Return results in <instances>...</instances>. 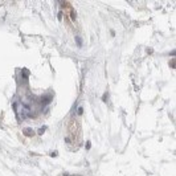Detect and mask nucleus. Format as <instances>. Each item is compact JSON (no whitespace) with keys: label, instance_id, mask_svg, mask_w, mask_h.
Wrapping results in <instances>:
<instances>
[{"label":"nucleus","instance_id":"1","mask_svg":"<svg viewBox=\"0 0 176 176\" xmlns=\"http://www.w3.org/2000/svg\"><path fill=\"white\" fill-rule=\"evenodd\" d=\"M52 98H53V97H52L50 94H45V95L43 97V99H41V102H43V105H48V103L52 101Z\"/></svg>","mask_w":176,"mask_h":176},{"label":"nucleus","instance_id":"3","mask_svg":"<svg viewBox=\"0 0 176 176\" xmlns=\"http://www.w3.org/2000/svg\"><path fill=\"white\" fill-rule=\"evenodd\" d=\"M45 131H46V126H43V127L40 128V130H37V134H39V135H43Z\"/></svg>","mask_w":176,"mask_h":176},{"label":"nucleus","instance_id":"7","mask_svg":"<svg viewBox=\"0 0 176 176\" xmlns=\"http://www.w3.org/2000/svg\"><path fill=\"white\" fill-rule=\"evenodd\" d=\"M86 150H90V142H86Z\"/></svg>","mask_w":176,"mask_h":176},{"label":"nucleus","instance_id":"9","mask_svg":"<svg viewBox=\"0 0 176 176\" xmlns=\"http://www.w3.org/2000/svg\"><path fill=\"white\" fill-rule=\"evenodd\" d=\"M82 111H84V110H82V107H78V114H80V115L82 114Z\"/></svg>","mask_w":176,"mask_h":176},{"label":"nucleus","instance_id":"8","mask_svg":"<svg viewBox=\"0 0 176 176\" xmlns=\"http://www.w3.org/2000/svg\"><path fill=\"white\" fill-rule=\"evenodd\" d=\"M72 17H73V20H76V12L72 11Z\"/></svg>","mask_w":176,"mask_h":176},{"label":"nucleus","instance_id":"10","mask_svg":"<svg viewBox=\"0 0 176 176\" xmlns=\"http://www.w3.org/2000/svg\"><path fill=\"white\" fill-rule=\"evenodd\" d=\"M61 17H62V12H60V13H58V20H61Z\"/></svg>","mask_w":176,"mask_h":176},{"label":"nucleus","instance_id":"6","mask_svg":"<svg viewBox=\"0 0 176 176\" xmlns=\"http://www.w3.org/2000/svg\"><path fill=\"white\" fill-rule=\"evenodd\" d=\"M169 66H171V68H175V60H171L169 61Z\"/></svg>","mask_w":176,"mask_h":176},{"label":"nucleus","instance_id":"5","mask_svg":"<svg viewBox=\"0 0 176 176\" xmlns=\"http://www.w3.org/2000/svg\"><path fill=\"white\" fill-rule=\"evenodd\" d=\"M107 98H109V93H105V94H103V97H102V101H103V102H107Z\"/></svg>","mask_w":176,"mask_h":176},{"label":"nucleus","instance_id":"2","mask_svg":"<svg viewBox=\"0 0 176 176\" xmlns=\"http://www.w3.org/2000/svg\"><path fill=\"white\" fill-rule=\"evenodd\" d=\"M23 132H24V135H25V136H33V135H34V131H33L30 127L24 128V130H23Z\"/></svg>","mask_w":176,"mask_h":176},{"label":"nucleus","instance_id":"4","mask_svg":"<svg viewBox=\"0 0 176 176\" xmlns=\"http://www.w3.org/2000/svg\"><path fill=\"white\" fill-rule=\"evenodd\" d=\"M76 43L78 46H82V40L80 39V36H76Z\"/></svg>","mask_w":176,"mask_h":176}]
</instances>
